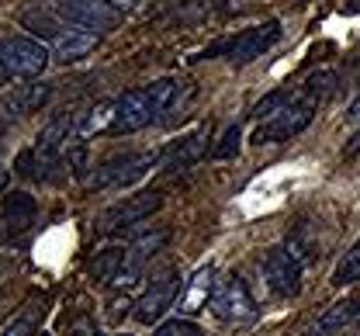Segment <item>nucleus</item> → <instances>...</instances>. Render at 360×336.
<instances>
[{
    "label": "nucleus",
    "mask_w": 360,
    "mask_h": 336,
    "mask_svg": "<svg viewBox=\"0 0 360 336\" xmlns=\"http://www.w3.org/2000/svg\"><path fill=\"white\" fill-rule=\"evenodd\" d=\"M49 63H52L49 46L35 42L32 35L0 39V87L11 80H39Z\"/></svg>",
    "instance_id": "obj_1"
},
{
    "label": "nucleus",
    "mask_w": 360,
    "mask_h": 336,
    "mask_svg": "<svg viewBox=\"0 0 360 336\" xmlns=\"http://www.w3.org/2000/svg\"><path fill=\"white\" fill-rule=\"evenodd\" d=\"M163 163V153H129V156H115L108 163H101L90 174V188L94 191H108V188H129L135 181H142L153 167Z\"/></svg>",
    "instance_id": "obj_2"
},
{
    "label": "nucleus",
    "mask_w": 360,
    "mask_h": 336,
    "mask_svg": "<svg viewBox=\"0 0 360 336\" xmlns=\"http://www.w3.org/2000/svg\"><path fill=\"white\" fill-rule=\"evenodd\" d=\"M49 7L70 21V25H80L90 32H111L122 25V7L111 4V0H49Z\"/></svg>",
    "instance_id": "obj_3"
},
{
    "label": "nucleus",
    "mask_w": 360,
    "mask_h": 336,
    "mask_svg": "<svg viewBox=\"0 0 360 336\" xmlns=\"http://www.w3.org/2000/svg\"><path fill=\"white\" fill-rule=\"evenodd\" d=\"M277 39H281V21H264V25H257V28H246V32H239L232 42H222V46L208 49L205 56H215V52H222L232 66H246V63L260 59V56H264V52H267V49L274 46Z\"/></svg>",
    "instance_id": "obj_4"
},
{
    "label": "nucleus",
    "mask_w": 360,
    "mask_h": 336,
    "mask_svg": "<svg viewBox=\"0 0 360 336\" xmlns=\"http://www.w3.org/2000/svg\"><path fill=\"white\" fill-rule=\"evenodd\" d=\"M160 205H163V198H160L156 191L132 194V198H125V201L111 205L108 212H101V215L94 219V233L111 236V233H118V229H125V226H135V222L149 219L153 212H160Z\"/></svg>",
    "instance_id": "obj_5"
},
{
    "label": "nucleus",
    "mask_w": 360,
    "mask_h": 336,
    "mask_svg": "<svg viewBox=\"0 0 360 336\" xmlns=\"http://www.w3.org/2000/svg\"><path fill=\"white\" fill-rule=\"evenodd\" d=\"M312 118H315V104H309V101H295V104H291V108H284L281 115H274V118H267V122H260V125H257L253 143L257 146L288 143V139L302 136V132L312 125Z\"/></svg>",
    "instance_id": "obj_6"
},
{
    "label": "nucleus",
    "mask_w": 360,
    "mask_h": 336,
    "mask_svg": "<svg viewBox=\"0 0 360 336\" xmlns=\"http://www.w3.org/2000/svg\"><path fill=\"white\" fill-rule=\"evenodd\" d=\"M212 309H215V316L222 323H232V326H246V323L257 319V302H253V295L246 288V281L236 278V274L215 288Z\"/></svg>",
    "instance_id": "obj_7"
},
{
    "label": "nucleus",
    "mask_w": 360,
    "mask_h": 336,
    "mask_svg": "<svg viewBox=\"0 0 360 336\" xmlns=\"http://www.w3.org/2000/svg\"><path fill=\"white\" fill-rule=\"evenodd\" d=\"M177 295H180V278L174 271H167L163 278H156L146 295L135 302V323H142V326H153V323H160L163 319V312L167 309H174L177 305Z\"/></svg>",
    "instance_id": "obj_8"
},
{
    "label": "nucleus",
    "mask_w": 360,
    "mask_h": 336,
    "mask_svg": "<svg viewBox=\"0 0 360 336\" xmlns=\"http://www.w3.org/2000/svg\"><path fill=\"white\" fill-rule=\"evenodd\" d=\"M264 278H267L274 295L295 298L302 291V264L284 246H274V250H267V257H264Z\"/></svg>",
    "instance_id": "obj_9"
},
{
    "label": "nucleus",
    "mask_w": 360,
    "mask_h": 336,
    "mask_svg": "<svg viewBox=\"0 0 360 336\" xmlns=\"http://www.w3.org/2000/svg\"><path fill=\"white\" fill-rule=\"evenodd\" d=\"M215 267L212 264H205V267H198L187 281H184V288L177 295V309L180 319H191V316H201L208 305H212V298H215Z\"/></svg>",
    "instance_id": "obj_10"
},
{
    "label": "nucleus",
    "mask_w": 360,
    "mask_h": 336,
    "mask_svg": "<svg viewBox=\"0 0 360 336\" xmlns=\"http://www.w3.org/2000/svg\"><path fill=\"white\" fill-rule=\"evenodd\" d=\"M167 240H170V233L167 229H153V233H142L139 240L125 250V264H122V274H118V281L122 285H132V281H139L142 278V271H146V264L167 246Z\"/></svg>",
    "instance_id": "obj_11"
},
{
    "label": "nucleus",
    "mask_w": 360,
    "mask_h": 336,
    "mask_svg": "<svg viewBox=\"0 0 360 336\" xmlns=\"http://www.w3.org/2000/svg\"><path fill=\"white\" fill-rule=\"evenodd\" d=\"M208 143H212V132H208V125H201V129H194L191 136H184L177 143L170 146L167 153H163V170H170V174H180V170H187V167H194L205 153H208Z\"/></svg>",
    "instance_id": "obj_12"
},
{
    "label": "nucleus",
    "mask_w": 360,
    "mask_h": 336,
    "mask_svg": "<svg viewBox=\"0 0 360 336\" xmlns=\"http://www.w3.org/2000/svg\"><path fill=\"white\" fill-rule=\"evenodd\" d=\"M97 42H101L97 32L80 28V25H70V28L49 46V52H52V63H80L84 56H90V52L97 49Z\"/></svg>",
    "instance_id": "obj_13"
},
{
    "label": "nucleus",
    "mask_w": 360,
    "mask_h": 336,
    "mask_svg": "<svg viewBox=\"0 0 360 336\" xmlns=\"http://www.w3.org/2000/svg\"><path fill=\"white\" fill-rule=\"evenodd\" d=\"M52 97V84H39V80H28L25 87H14L11 94H4V108L14 115V118H25L32 111H39L45 101Z\"/></svg>",
    "instance_id": "obj_14"
},
{
    "label": "nucleus",
    "mask_w": 360,
    "mask_h": 336,
    "mask_svg": "<svg viewBox=\"0 0 360 336\" xmlns=\"http://www.w3.org/2000/svg\"><path fill=\"white\" fill-rule=\"evenodd\" d=\"M0 215H4V226H7V229L21 233V229H28V226L35 222L39 205H35V198L28 191H11L4 198V205H0Z\"/></svg>",
    "instance_id": "obj_15"
},
{
    "label": "nucleus",
    "mask_w": 360,
    "mask_h": 336,
    "mask_svg": "<svg viewBox=\"0 0 360 336\" xmlns=\"http://www.w3.org/2000/svg\"><path fill=\"white\" fill-rule=\"evenodd\" d=\"M21 28H25V32H32V39H35V42H42V46L49 42V46H52V42L70 28V21H63L52 7H45V11H28V14L21 18Z\"/></svg>",
    "instance_id": "obj_16"
},
{
    "label": "nucleus",
    "mask_w": 360,
    "mask_h": 336,
    "mask_svg": "<svg viewBox=\"0 0 360 336\" xmlns=\"http://www.w3.org/2000/svg\"><path fill=\"white\" fill-rule=\"evenodd\" d=\"M122 264H125V250H122V246L101 250V253L90 260V281H94V285H111V281H118Z\"/></svg>",
    "instance_id": "obj_17"
},
{
    "label": "nucleus",
    "mask_w": 360,
    "mask_h": 336,
    "mask_svg": "<svg viewBox=\"0 0 360 336\" xmlns=\"http://www.w3.org/2000/svg\"><path fill=\"white\" fill-rule=\"evenodd\" d=\"M111 122H115V101H101L80 115V139L87 136H111Z\"/></svg>",
    "instance_id": "obj_18"
},
{
    "label": "nucleus",
    "mask_w": 360,
    "mask_h": 336,
    "mask_svg": "<svg viewBox=\"0 0 360 336\" xmlns=\"http://www.w3.org/2000/svg\"><path fill=\"white\" fill-rule=\"evenodd\" d=\"M357 319V312H354V298L350 302H336L333 309H326V316L319 319V326H315V336H333L340 333L347 323H354Z\"/></svg>",
    "instance_id": "obj_19"
},
{
    "label": "nucleus",
    "mask_w": 360,
    "mask_h": 336,
    "mask_svg": "<svg viewBox=\"0 0 360 336\" xmlns=\"http://www.w3.org/2000/svg\"><path fill=\"white\" fill-rule=\"evenodd\" d=\"M336 87H340V77L333 73V70H319L315 77L305 80V87H302V101H309V104H322L326 97L336 94Z\"/></svg>",
    "instance_id": "obj_20"
},
{
    "label": "nucleus",
    "mask_w": 360,
    "mask_h": 336,
    "mask_svg": "<svg viewBox=\"0 0 360 336\" xmlns=\"http://www.w3.org/2000/svg\"><path fill=\"white\" fill-rule=\"evenodd\" d=\"M357 278H360V240L343 253V260L336 264V271H333L329 285H333V288H347V285H354Z\"/></svg>",
    "instance_id": "obj_21"
},
{
    "label": "nucleus",
    "mask_w": 360,
    "mask_h": 336,
    "mask_svg": "<svg viewBox=\"0 0 360 336\" xmlns=\"http://www.w3.org/2000/svg\"><path fill=\"white\" fill-rule=\"evenodd\" d=\"M295 104V97H291V91L288 87H281V91H274V94L260 97L257 104H253V118L257 122H267V118H274V115H281L284 108H291Z\"/></svg>",
    "instance_id": "obj_22"
},
{
    "label": "nucleus",
    "mask_w": 360,
    "mask_h": 336,
    "mask_svg": "<svg viewBox=\"0 0 360 336\" xmlns=\"http://www.w3.org/2000/svg\"><path fill=\"white\" fill-rule=\"evenodd\" d=\"M239 143H243L239 125H229V129L222 132V139H219V146L212 149V156H215V160H232V156L239 153Z\"/></svg>",
    "instance_id": "obj_23"
},
{
    "label": "nucleus",
    "mask_w": 360,
    "mask_h": 336,
    "mask_svg": "<svg viewBox=\"0 0 360 336\" xmlns=\"http://www.w3.org/2000/svg\"><path fill=\"white\" fill-rule=\"evenodd\" d=\"M153 336H201V330H198L191 319H170V323H163Z\"/></svg>",
    "instance_id": "obj_24"
},
{
    "label": "nucleus",
    "mask_w": 360,
    "mask_h": 336,
    "mask_svg": "<svg viewBox=\"0 0 360 336\" xmlns=\"http://www.w3.org/2000/svg\"><path fill=\"white\" fill-rule=\"evenodd\" d=\"M32 333H35V319H32V312H28V316L14 319V323H11L0 336H32Z\"/></svg>",
    "instance_id": "obj_25"
},
{
    "label": "nucleus",
    "mask_w": 360,
    "mask_h": 336,
    "mask_svg": "<svg viewBox=\"0 0 360 336\" xmlns=\"http://www.w3.org/2000/svg\"><path fill=\"white\" fill-rule=\"evenodd\" d=\"M250 7V0H219V11L222 14H239V11H246Z\"/></svg>",
    "instance_id": "obj_26"
},
{
    "label": "nucleus",
    "mask_w": 360,
    "mask_h": 336,
    "mask_svg": "<svg viewBox=\"0 0 360 336\" xmlns=\"http://www.w3.org/2000/svg\"><path fill=\"white\" fill-rule=\"evenodd\" d=\"M347 122H350V125H360V97L347 108Z\"/></svg>",
    "instance_id": "obj_27"
},
{
    "label": "nucleus",
    "mask_w": 360,
    "mask_h": 336,
    "mask_svg": "<svg viewBox=\"0 0 360 336\" xmlns=\"http://www.w3.org/2000/svg\"><path fill=\"white\" fill-rule=\"evenodd\" d=\"M357 153H360V132L347 146H343V156H357Z\"/></svg>",
    "instance_id": "obj_28"
},
{
    "label": "nucleus",
    "mask_w": 360,
    "mask_h": 336,
    "mask_svg": "<svg viewBox=\"0 0 360 336\" xmlns=\"http://www.w3.org/2000/svg\"><path fill=\"white\" fill-rule=\"evenodd\" d=\"M7 188V170H0V191Z\"/></svg>",
    "instance_id": "obj_29"
},
{
    "label": "nucleus",
    "mask_w": 360,
    "mask_h": 336,
    "mask_svg": "<svg viewBox=\"0 0 360 336\" xmlns=\"http://www.w3.org/2000/svg\"><path fill=\"white\" fill-rule=\"evenodd\" d=\"M111 4H118V7H132L135 0H111Z\"/></svg>",
    "instance_id": "obj_30"
},
{
    "label": "nucleus",
    "mask_w": 360,
    "mask_h": 336,
    "mask_svg": "<svg viewBox=\"0 0 360 336\" xmlns=\"http://www.w3.org/2000/svg\"><path fill=\"white\" fill-rule=\"evenodd\" d=\"M70 336H90V333H87V330H73Z\"/></svg>",
    "instance_id": "obj_31"
},
{
    "label": "nucleus",
    "mask_w": 360,
    "mask_h": 336,
    "mask_svg": "<svg viewBox=\"0 0 360 336\" xmlns=\"http://www.w3.org/2000/svg\"><path fill=\"white\" fill-rule=\"evenodd\" d=\"M350 11H360V0H354V4H350Z\"/></svg>",
    "instance_id": "obj_32"
},
{
    "label": "nucleus",
    "mask_w": 360,
    "mask_h": 336,
    "mask_svg": "<svg viewBox=\"0 0 360 336\" xmlns=\"http://www.w3.org/2000/svg\"><path fill=\"white\" fill-rule=\"evenodd\" d=\"M122 336H129V333H122Z\"/></svg>",
    "instance_id": "obj_33"
},
{
    "label": "nucleus",
    "mask_w": 360,
    "mask_h": 336,
    "mask_svg": "<svg viewBox=\"0 0 360 336\" xmlns=\"http://www.w3.org/2000/svg\"><path fill=\"white\" fill-rule=\"evenodd\" d=\"M42 336H49V333H42Z\"/></svg>",
    "instance_id": "obj_34"
}]
</instances>
